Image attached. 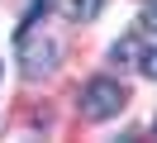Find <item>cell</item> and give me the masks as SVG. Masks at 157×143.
Wrapping results in <instances>:
<instances>
[{
  "mask_svg": "<svg viewBox=\"0 0 157 143\" xmlns=\"http://www.w3.org/2000/svg\"><path fill=\"white\" fill-rule=\"evenodd\" d=\"M128 105V91L119 81H109V76H95V81H86V91H81V114L86 119H114L119 110Z\"/></svg>",
  "mask_w": 157,
  "mask_h": 143,
  "instance_id": "6da1fadb",
  "label": "cell"
},
{
  "mask_svg": "<svg viewBox=\"0 0 157 143\" xmlns=\"http://www.w3.org/2000/svg\"><path fill=\"white\" fill-rule=\"evenodd\" d=\"M138 72H143L147 81H157V48H143V57H138Z\"/></svg>",
  "mask_w": 157,
  "mask_h": 143,
  "instance_id": "8992f818",
  "label": "cell"
},
{
  "mask_svg": "<svg viewBox=\"0 0 157 143\" xmlns=\"http://www.w3.org/2000/svg\"><path fill=\"white\" fill-rule=\"evenodd\" d=\"M152 129H157V119H152Z\"/></svg>",
  "mask_w": 157,
  "mask_h": 143,
  "instance_id": "52a82bcc",
  "label": "cell"
},
{
  "mask_svg": "<svg viewBox=\"0 0 157 143\" xmlns=\"http://www.w3.org/2000/svg\"><path fill=\"white\" fill-rule=\"evenodd\" d=\"M138 24H143L147 34H157V0H143V5H138Z\"/></svg>",
  "mask_w": 157,
  "mask_h": 143,
  "instance_id": "5b68a950",
  "label": "cell"
},
{
  "mask_svg": "<svg viewBox=\"0 0 157 143\" xmlns=\"http://www.w3.org/2000/svg\"><path fill=\"white\" fill-rule=\"evenodd\" d=\"M109 57H114L119 67H138V57H143V48H138V38H119Z\"/></svg>",
  "mask_w": 157,
  "mask_h": 143,
  "instance_id": "3957f363",
  "label": "cell"
},
{
  "mask_svg": "<svg viewBox=\"0 0 157 143\" xmlns=\"http://www.w3.org/2000/svg\"><path fill=\"white\" fill-rule=\"evenodd\" d=\"M19 62H24V72H29V76L52 72V62H57V38L43 34L38 19H24V29H19Z\"/></svg>",
  "mask_w": 157,
  "mask_h": 143,
  "instance_id": "7a4b0ae2",
  "label": "cell"
},
{
  "mask_svg": "<svg viewBox=\"0 0 157 143\" xmlns=\"http://www.w3.org/2000/svg\"><path fill=\"white\" fill-rule=\"evenodd\" d=\"M100 10V0H67V19H76V24H90Z\"/></svg>",
  "mask_w": 157,
  "mask_h": 143,
  "instance_id": "277c9868",
  "label": "cell"
}]
</instances>
